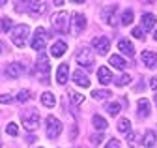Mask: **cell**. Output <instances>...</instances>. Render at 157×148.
I'll return each mask as SVG.
<instances>
[{
	"mask_svg": "<svg viewBox=\"0 0 157 148\" xmlns=\"http://www.w3.org/2000/svg\"><path fill=\"white\" fill-rule=\"evenodd\" d=\"M51 25L54 26V30L56 32H67L69 28V17H67V13L66 11H56L52 17H51Z\"/></svg>",
	"mask_w": 157,
	"mask_h": 148,
	"instance_id": "3957f363",
	"label": "cell"
},
{
	"mask_svg": "<svg viewBox=\"0 0 157 148\" xmlns=\"http://www.w3.org/2000/svg\"><path fill=\"white\" fill-rule=\"evenodd\" d=\"M92 43H94L95 51L99 53V54H107L109 49H110V41H109V38H95Z\"/></svg>",
	"mask_w": 157,
	"mask_h": 148,
	"instance_id": "7c38bea8",
	"label": "cell"
},
{
	"mask_svg": "<svg viewBox=\"0 0 157 148\" xmlns=\"http://www.w3.org/2000/svg\"><path fill=\"white\" fill-rule=\"evenodd\" d=\"M153 40L157 41V28H155V32H153Z\"/></svg>",
	"mask_w": 157,
	"mask_h": 148,
	"instance_id": "f35d334b",
	"label": "cell"
},
{
	"mask_svg": "<svg viewBox=\"0 0 157 148\" xmlns=\"http://www.w3.org/2000/svg\"><path fill=\"white\" fill-rule=\"evenodd\" d=\"M109 64L118 68V69H125V66H127V62L120 56V54H112V56H109Z\"/></svg>",
	"mask_w": 157,
	"mask_h": 148,
	"instance_id": "ffe728a7",
	"label": "cell"
},
{
	"mask_svg": "<svg viewBox=\"0 0 157 148\" xmlns=\"http://www.w3.org/2000/svg\"><path fill=\"white\" fill-rule=\"evenodd\" d=\"M150 88H151L153 92H157V79H155V77L150 79Z\"/></svg>",
	"mask_w": 157,
	"mask_h": 148,
	"instance_id": "74e56055",
	"label": "cell"
},
{
	"mask_svg": "<svg viewBox=\"0 0 157 148\" xmlns=\"http://www.w3.org/2000/svg\"><path fill=\"white\" fill-rule=\"evenodd\" d=\"M140 23H142V28L144 30H153V26L157 25V17L153 13H144L142 19H140Z\"/></svg>",
	"mask_w": 157,
	"mask_h": 148,
	"instance_id": "2e32d148",
	"label": "cell"
},
{
	"mask_svg": "<svg viewBox=\"0 0 157 148\" xmlns=\"http://www.w3.org/2000/svg\"><path fill=\"white\" fill-rule=\"evenodd\" d=\"M129 81H131V77L127 75V73H122L114 83H116V86H125V84H129Z\"/></svg>",
	"mask_w": 157,
	"mask_h": 148,
	"instance_id": "f546056e",
	"label": "cell"
},
{
	"mask_svg": "<svg viewBox=\"0 0 157 148\" xmlns=\"http://www.w3.org/2000/svg\"><path fill=\"white\" fill-rule=\"evenodd\" d=\"M67 77H69V68H67V64L64 62V64L58 66V71H56V83L62 84V86H66Z\"/></svg>",
	"mask_w": 157,
	"mask_h": 148,
	"instance_id": "8fae6325",
	"label": "cell"
},
{
	"mask_svg": "<svg viewBox=\"0 0 157 148\" xmlns=\"http://www.w3.org/2000/svg\"><path fill=\"white\" fill-rule=\"evenodd\" d=\"M47 41H49V34L43 26H37L34 36H32V41H30V47L34 51H43L47 47Z\"/></svg>",
	"mask_w": 157,
	"mask_h": 148,
	"instance_id": "7a4b0ae2",
	"label": "cell"
},
{
	"mask_svg": "<svg viewBox=\"0 0 157 148\" xmlns=\"http://www.w3.org/2000/svg\"><path fill=\"white\" fill-rule=\"evenodd\" d=\"M92 124H94V127L99 129V131H103V129H107V127H109V122H107L103 116H97V115L92 118Z\"/></svg>",
	"mask_w": 157,
	"mask_h": 148,
	"instance_id": "603a6c76",
	"label": "cell"
},
{
	"mask_svg": "<svg viewBox=\"0 0 157 148\" xmlns=\"http://www.w3.org/2000/svg\"><path fill=\"white\" fill-rule=\"evenodd\" d=\"M151 113V105H150V99L142 98L139 99V105H136V115H139L140 118H148Z\"/></svg>",
	"mask_w": 157,
	"mask_h": 148,
	"instance_id": "30bf717a",
	"label": "cell"
},
{
	"mask_svg": "<svg viewBox=\"0 0 157 148\" xmlns=\"http://www.w3.org/2000/svg\"><path fill=\"white\" fill-rule=\"evenodd\" d=\"M97 79H99L101 84H109L112 81V71L107 66H101L99 69H97Z\"/></svg>",
	"mask_w": 157,
	"mask_h": 148,
	"instance_id": "4fadbf2b",
	"label": "cell"
},
{
	"mask_svg": "<svg viewBox=\"0 0 157 148\" xmlns=\"http://www.w3.org/2000/svg\"><path fill=\"white\" fill-rule=\"evenodd\" d=\"M28 34H30L28 25H19V26H15L13 32H11V41H13L17 47H23L25 41H26V38H28Z\"/></svg>",
	"mask_w": 157,
	"mask_h": 148,
	"instance_id": "277c9868",
	"label": "cell"
},
{
	"mask_svg": "<svg viewBox=\"0 0 157 148\" xmlns=\"http://www.w3.org/2000/svg\"><path fill=\"white\" fill-rule=\"evenodd\" d=\"M11 99H13V98H11L10 94H2V98H0V101H2V103H11Z\"/></svg>",
	"mask_w": 157,
	"mask_h": 148,
	"instance_id": "8d00e7d4",
	"label": "cell"
},
{
	"mask_svg": "<svg viewBox=\"0 0 157 148\" xmlns=\"http://www.w3.org/2000/svg\"><path fill=\"white\" fill-rule=\"evenodd\" d=\"M30 98H32V92L30 90H21V92H19V94H17V101L19 103H26V101H30Z\"/></svg>",
	"mask_w": 157,
	"mask_h": 148,
	"instance_id": "d4e9b609",
	"label": "cell"
},
{
	"mask_svg": "<svg viewBox=\"0 0 157 148\" xmlns=\"http://www.w3.org/2000/svg\"><path fill=\"white\" fill-rule=\"evenodd\" d=\"M118 49H120L124 54H127V56H133V54H135V47H133V43L129 41V40H120V41H118Z\"/></svg>",
	"mask_w": 157,
	"mask_h": 148,
	"instance_id": "e0dca14e",
	"label": "cell"
},
{
	"mask_svg": "<svg viewBox=\"0 0 157 148\" xmlns=\"http://www.w3.org/2000/svg\"><path fill=\"white\" fill-rule=\"evenodd\" d=\"M133 17H135V15H133V10H125L124 15H122V25H124V26L131 25V23H133Z\"/></svg>",
	"mask_w": 157,
	"mask_h": 148,
	"instance_id": "4316f807",
	"label": "cell"
},
{
	"mask_svg": "<svg viewBox=\"0 0 157 148\" xmlns=\"http://www.w3.org/2000/svg\"><path fill=\"white\" fill-rule=\"evenodd\" d=\"M73 83H75L77 86L88 88V86H90V79H88V75H86V71H82V69L73 71Z\"/></svg>",
	"mask_w": 157,
	"mask_h": 148,
	"instance_id": "9c48e42d",
	"label": "cell"
},
{
	"mask_svg": "<svg viewBox=\"0 0 157 148\" xmlns=\"http://www.w3.org/2000/svg\"><path fill=\"white\" fill-rule=\"evenodd\" d=\"M133 36L139 40H144V30L142 28H133Z\"/></svg>",
	"mask_w": 157,
	"mask_h": 148,
	"instance_id": "836d02e7",
	"label": "cell"
},
{
	"mask_svg": "<svg viewBox=\"0 0 157 148\" xmlns=\"http://www.w3.org/2000/svg\"><path fill=\"white\" fill-rule=\"evenodd\" d=\"M62 129H64V126L56 116H47V137L49 139H56L62 133Z\"/></svg>",
	"mask_w": 157,
	"mask_h": 148,
	"instance_id": "8992f818",
	"label": "cell"
},
{
	"mask_svg": "<svg viewBox=\"0 0 157 148\" xmlns=\"http://www.w3.org/2000/svg\"><path fill=\"white\" fill-rule=\"evenodd\" d=\"M66 51H67V45H66L64 41H56V43L51 47V54H52V56H56V58H58V56H62Z\"/></svg>",
	"mask_w": 157,
	"mask_h": 148,
	"instance_id": "d6986e66",
	"label": "cell"
},
{
	"mask_svg": "<svg viewBox=\"0 0 157 148\" xmlns=\"http://www.w3.org/2000/svg\"><path fill=\"white\" fill-rule=\"evenodd\" d=\"M127 142H129V144H135V142H136V133L129 131V133H127Z\"/></svg>",
	"mask_w": 157,
	"mask_h": 148,
	"instance_id": "d590c367",
	"label": "cell"
},
{
	"mask_svg": "<svg viewBox=\"0 0 157 148\" xmlns=\"http://www.w3.org/2000/svg\"><path fill=\"white\" fill-rule=\"evenodd\" d=\"M41 103L45 107H54L56 105V98H54L52 92H43V94H41Z\"/></svg>",
	"mask_w": 157,
	"mask_h": 148,
	"instance_id": "7402d4cb",
	"label": "cell"
},
{
	"mask_svg": "<svg viewBox=\"0 0 157 148\" xmlns=\"http://www.w3.org/2000/svg\"><path fill=\"white\" fill-rule=\"evenodd\" d=\"M49 71H51L49 58L45 54H39L37 60H36V77L41 83H49Z\"/></svg>",
	"mask_w": 157,
	"mask_h": 148,
	"instance_id": "6da1fadb",
	"label": "cell"
},
{
	"mask_svg": "<svg viewBox=\"0 0 157 148\" xmlns=\"http://www.w3.org/2000/svg\"><path fill=\"white\" fill-rule=\"evenodd\" d=\"M155 142H157L155 133H153V131H146V133H144V139H142V146H146V148H153Z\"/></svg>",
	"mask_w": 157,
	"mask_h": 148,
	"instance_id": "44dd1931",
	"label": "cell"
},
{
	"mask_svg": "<svg viewBox=\"0 0 157 148\" xmlns=\"http://www.w3.org/2000/svg\"><path fill=\"white\" fill-rule=\"evenodd\" d=\"M92 98L97 99V101L109 99V98H110V92H109V90H94V92H92Z\"/></svg>",
	"mask_w": 157,
	"mask_h": 148,
	"instance_id": "cb8c5ba5",
	"label": "cell"
},
{
	"mask_svg": "<svg viewBox=\"0 0 157 148\" xmlns=\"http://www.w3.org/2000/svg\"><path fill=\"white\" fill-rule=\"evenodd\" d=\"M103 139H105V135H103V133H92V135H90V142H92L94 146H95V144H99Z\"/></svg>",
	"mask_w": 157,
	"mask_h": 148,
	"instance_id": "4dcf8cb0",
	"label": "cell"
},
{
	"mask_svg": "<svg viewBox=\"0 0 157 148\" xmlns=\"http://www.w3.org/2000/svg\"><path fill=\"white\" fill-rule=\"evenodd\" d=\"M129 127H131V122L127 118H122L120 122H118V129H120L122 133H129Z\"/></svg>",
	"mask_w": 157,
	"mask_h": 148,
	"instance_id": "f1b7e54d",
	"label": "cell"
},
{
	"mask_svg": "<svg viewBox=\"0 0 157 148\" xmlns=\"http://www.w3.org/2000/svg\"><path fill=\"white\" fill-rule=\"evenodd\" d=\"M6 131L11 135V137H15L17 133H19V127H17V124H13V122H10L8 124V127H6Z\"/></svg>",
	"mask_w": 157,
	"mask_h": 148,
	"instance_id": "1f68e13d",
	"label": "cell"
},
{
	"mask_svg": "<svg viewBox=\"0 0 157 148\" xmlns=\"http://www.w3.org/2000/svg\"><path fill=\"white\" fill-rule=\"evenodd\" d=\"M140 60L144 62V66H146V68H153V66L157 64V54H155V53H151V51H142Z\"/></svg>",
	"mask_w": 157,
	"mask_h": 148,
	"instance_id": "9a60e30c",
	"label": "cell"
},
{
	"mask_svg": "<svg viewBox=\"0 0 157 148\" xmlns=\"http://www.w3.org/2000/svg\"><path fill=\"white\" fill-rule=\"evenodd\" d=\"M23 71H25L23 64H17V62H13V64H10V66L6 68V75L15 79V77H21V75H23Z\"/></svg>",
	"mask_w": 157,
	"mask_h": 148,
	"instance_id": "5bb4252c",
	"label": "cell"
},
{
	"mask_svg": "<svg viewBox=\"0 0 157 148\" xmlns=\"http://www.w3.org/2000/svg\"><path fill=\"white\" fill-rule=\"evenodd\" d=\"M120 109H122V105L118 103V101H112V103L107 105V111H109V115H110V116H116L118 113H120Z\"/></svg>",
	"mask_w": 157,
	"mask_h": 148,
	"instance_id": "484cf974",
	"label": "cell"
},
{
	"mask_svg": "<svg viewBox=\"0 0 157 148\" xmlns=\"http://www.w3.org/2000/svg\"><path fill=\"white\" fill-rule=\"evenodd\" d=\"M21 124H23L25 129H28V131H34V129H37V126H39V115L36 113V111H32V113H26V115L23 116Z\"/></svg>",
	"mask_w": 157,
	"mask_h": 148,
	"instance_id": "52a82bcc",
	"label": "cell"
},
{
	"mask_svg": "<svg viewBox=\"0 0 157 148\" xmlns=\"http://www.w3.org/2000/svg\"><path fill=\"white\" fill-rule=\"evenodd\" d=\"M0 28H2V32H10V28H11V21L8 19V17H2V21H0Z\"/></svg>",
	"mask_w": 157,
	"mask_h": 148,
	"instance_id": "d6a6232c",
	"label": "cell"
},
{
	"mask_svg": "<svg viewBox=\"0 0 157 148\" xmlns=\"http://www.w3.org/2000/svg\"><path fill=\"white\" fill-rule=\"evenodd\" d=\"M47 8V2H28V10L32 15H41Z\"/></svg>",
	"mask_w": 157,
	"mask_h": 148,
	"instance_id": "ac0fdd59",
	"label": "cell"
},
{
	"mask_svg": "<svg viewBox=\"0 0 157 148\" xmlns=\"http://www.w3.org/2000/svg\"><path fill=\"white\" fill-rule=\"evenodd\" d=\"M75 58H77V64L78 66H82V68H92L94 62H95V56H94V53L86 47L82 49H78L77 54H75Z\"/></svg>",
	"mask_w": 157,
	"mask_h": 148,
	"instance_id": "5b68a950",
	"label": "cell"
},
{
	"mask_svg": "<svg viewBox=\"0 0 157 148\" xmlns=\"http://www.w3.org/2000/svg\"><path fill=\"white\" fill-rule=\"evenodd\" d=\"M86 28V17L82 13H73V34H81Z\"/></svg>",
	"mask_w": 157,
	"mask_h": 148,
	"instance_id": "ba28073f",
	"label": "cell"
},
{
	"mask_svg": "<svg viewBox=\"0 0 157 148\" xmlns=\"http://www.w3.org/2000/svg\"><path fill=\"white\" fill-rule=\"evenodd\" d=\"M69 98H71L73 107H75V105H81V103L84 101V96H82V94H77V92H73V90L69 92Z\"/></svg>",
	"mask_w": 157,
	"mask_h": 148,
	"instance_id": "83f0119b",
	"label": "cell"
},
{
	"mask_svg": "<svg viewBox=\"0 0 157 148\" xmlns=\"http://www.w3.org/2000/svg\"><path fill=\"white\" fill-rule=\"evenodd\" d=\"M105 148H120V141H118V139H110Z\"/></svg>",
	"mask_w": 157,
	"mask_h": 148,
	"instance_id": "e575fe53",
	"label": "cell"
},
{
	"mask_svg": "<svg viewBox=\"0 0 157 148\" xmlns=\"http://www.w3.org/2000/svg\"><path fill=\"white\" fill-rule=\"evenodd\" d=\"M155 101H157V99H155Z\"/></svg>",
	"mask_w": 157,
	"mask_h": 148,
	"instance_id": "ab89813d",
	"label": "cell"
}]
</instances>
